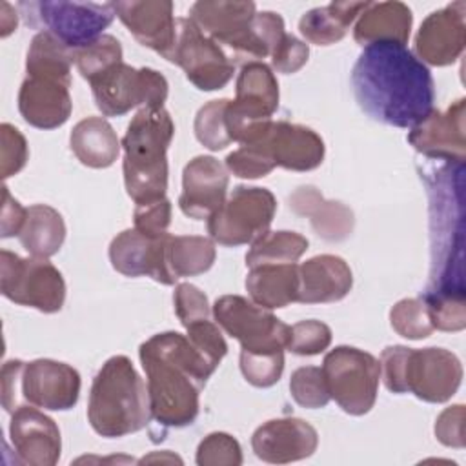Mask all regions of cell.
Here are the masks:
<instances>
[{"label":"cell","instance_id":"cell-1","mask_svg":"<svg viewBox=\"0 0 466 466\" xmlns=\"http://www.w3.org/2000/svg\"><path fill=\"white\" fill-rule=\"evenodd\" d=\"M359 107L377 122L415 127L435 109V84L430 69L402 44L364 46L351 69Z\"/></svg>","mask_w":466,"mask_h":466},{"label":"cell","instance_id":"cell-2","mask_svg":"<svg viewBox=\"0 0 466 466\" xmlns=\"http://www.w3.org/2000/svg\"><path fill=\"white\" fill-rule=\"evenodd\" d=\"M147 377L151 419L162 428H184L198 415V395L213 375V366L177 331L157 333L138 350Z\"/></svg>","mask_w":466,"mask_h":466},{"label":"cell","instance_id":"cell-3","mask_svg":"<svg viewBox=\"0 0 466 466\" xmlns=\"http://www.w3.org/2000/svg\"><path fill=\"white\" fill-rule=\"evenodd\" d=\"M87 420L98 435L107 439L140 431L149 424L147 386L126 355L107 359L95 375Z\"/></svg>","mask_w":466,"mask_h":466},{"label":"cell","instance_id":"cell-4","mask_svg":"<svg viewBox=\"0 0 466 466\" xmlns=\"http://www.w3.org/2000/svg\"><path fill=\"white\" fill-rule=\"evenodd\" d=\"M175 124L164 107H140L122 138L124 184L135 204L166 198L167 147Z\"/></svg>","mask_w":466,"mask_h":466},{"label":"cell","instance_id":"cell-5","mask_svg":"<svg viewBox=\"0 0 466 466\" xmlns=\"http://www.w3.org/2000/svg\"><path fill=\"white\" fill-rule=\"evenodd\" d=\"M279 107V82L264 62H248L237 76L235 98L226 107V127L233 142L258 138Z\"/></svg>","mask_w":466,"mask_h":466},{"label":"cell","instance_id":"cell-6","mask_svg":"<svg viewBox=\"0 0 466 466\" xmlns=\"http://www.w3.org/2000/svg\"><path fill=\"white\" fill-rule=\"evenodd\" d=\"M322 373L329 397L346 413L364 415L373 408L380 366L371 353L351 346H337L324 357Z\"/></svg>","mask_w":466,"mask_h":466},{"label":"cell","instance_id":"cell-7","mask_svg":"<svg viewBox=\"0 0 466 466\" xmlns=\"http://www.w3.org/2000/svg\"><path fill=\"white\" fill-rule=\"evenodd\" d=\"M0 289L5 299L44 313L60 311L66 300L64 277L47 258H22L7 249L0 253Z\"/></svg>","mask_w":466,"mask_h":466},{"label":"cell","instance_id":"cell-8","mask_svg":"<svg viewBox=\"0 0 466 466\" xmlns=\"http://www.w3.org/2000/svg\"><path fill=\"white\" fill-rule=\"evenodd\" d=\"M275 211L277 200L269 189L238 186L208 218V233L222 246L251 244L269 229Z\"/></svg>","mask_w":466,"mask_h":466},{"label":"cell","instance_id":"cell-9","mask_svg":"<svg viewBox=\"0 0 466 466\" xmlns=\"http://www.w3.org/2000/svg\"><path fill=\"white\" fill-rule=\"evenodd\" d=\"M91 84L96 107L104 116H122L135 107H164L167 80L151 67L113 66Z\"/></svg>","mask_w":466,"mask_h":466},{"label":"cell","instance_id":"cell-10","mask_svg":"<svg viewBox=\"0 0 466 466\" xmlns=\"http://www.w3.org/2000/svg\"><path fill=\"white\" fill-rule=\"evenodd\" d=\"M217 324L233 339L244 351L275 353L284 351L289 342V326L277 319L269 309L257 306L240 295H224L213 304Z\"/></svg>","mask_w":466,"mask_h":466},{"label":"cell","instance_id":"cell-11","mask_svg":"<svg viewBox=\"0 0 466 466\" xmlns=\"http://www.w3.org/2000/svg\"><path fill=\"white\" fill-rule=\"evenodd\" d=\"M166 60L180 66L186 78L200 91L222 89L235 73L233 62L220 46L189 18H177V40Z\"/></svg>","mask_w":466,"mask_h":466},{"label":"cell","instance_id":"cell-12","mask_svg":"<svg viewBox=\"0 0 466 466\" xmlns=\"http://www.w3.org/2000/svg\"><path fill=\"white\" fill-rule=\"evenodd\" d=\"M38 20L69 49H78L98 36L115 18L113 2H38L31 5Z\"/></svg>","mask_w":466,"mask_h":466},{"label":"cell","instance_id":"cell-13","mask_svg":"<svg viewBox=\"0 0 466 466\" xmlns=\"http://www.w3.org/2000/svg\"><path fill=\"white\" fill-rule=\"evenodd\" d=\"M462 382V364L444 348L408 350L404 370V393L426 402L450 400Z\"/></svg>","mask_w":466,"mask_h":466},{"label":"cell","instance_id":"cell-14","mask_svg":"<svg viewBox=\"0 0 466 466\" xmlns=\"http://www.w3.org/2000/svg\"><path fill=\"white\" fill-rule=\"evenodd\" d=\"M257 15L253 2L200 0L189 9V20L217 44H226L235 53L253 58L251 22Z\"/></svg>","mask_w":466,"mask_h":466},{"label":"cell","instance_id":"cell-15","mask_svg":"<svg viewBox=\"0 0 466 466\" xmlns=\"http://www.w3.org/2000/svg\"><path fill=\"white\" fill-rule=\"evenodd\" d=\"M20 395L36 408L53 411L71 410L80 395V375L66 362L36 359L24 366Z\"/></svg>","mask_w":466,"mask_h":466},{"label":"cell","instance_id":"cell-16","mask_svg":"<svg viewBox=\"0 0 466 466\" xmlns=\"http://www.w3.org/2000/svg\"><path fill=\"white\" fill-rule=\"evenodd\" d=\"M464 98H459L446 111L433 109L428 118L411 127L408 142L431 160L464 166Z\"/></svg>","mask_w":466,"mask_h":466},{"label":"cell","instance_id":"cell-17","mask_svg":"<svg viewBox=\"0 0 466 466\" xmlns=\"http://www.w3.org/2000/svg\"><path fill=\"white\" fill-rule=\"evenodd\" d=\"M171 235L149 238L140 231L126 229L109 244L111 266L126 277H151L153 280L171 286L173 279L167 266V244Z\"/></svg>","mask_w":466,"mask_h":466},{"label":"cell","instance_id":"cell-18","mask_svg":"<svg viewBox=\"0 0 466 466\" xmlns=\"http://www.w3.org/2000/svg\"><path fill=\"white\" fill-rule=\"evenodd\" d=\"M466 44V2L457 0L430 13L415 36V51L420 62L430 66H450Z\"/></svg>","mask_w":466,"mask_h":466},{"label":"cell","instance_id":"cell-19","mask_svg":"<svg viewBox=\"0 0 466 466\" xmlns=\"http://www.w3.org/2000/svg\"><path fill=\"white\" fill-rule=\"evenodd\" d=\"M269 160L284 169L311 171L324 160V142L313 129L291 122H269L266 131L253 140ZM249 144V142H248Z\"/></svg>","mask_w":466,"mask_h":466},{"label":"cell","instance_id":"cell-20","mask_svg":"<svg viewBox=\"0 0 466 466\" xmlns=\"http://www.w3.org/2000/svg\"><path fill=\"white\" fill-rule=\"evenodd\" d=\"M229 177L215 157L200 155L189 160L182 171V193L178 206L182 213L195 220L209 218L224 202Z\"/></svg>","mask_w":466,"mask_h":466},{"label":"cell","instance_id":"cell-21","mask_svg":"<svg viewBox=\"0 0 466 466\" xmlns=\"http://www.w3.org/2000/svg\"><path fill=\"white\" fill-rule=\"evenodd\" d=\"M317 430L295 417L273 419L258 426L251 437V448L255 455L271 464H286L302 461L317 450Z\"/></svg>","mask_w":466,"mask_h":466},{"label":"cell","instance_id":"cell-22","mask_svg":"<svg viewBox=\"0 0 466 466\" xmlns=\"http://www.w3.org/2000/svg\"><path fill=\"white\" fill-rule=\"evenodd\" d=\"M116 16L135 40L164 58L169 56L177 40V18L169 0H127L113 2Z\"/></svg>","mask_w":466,"mask_h":466},{"label":"cell","instance_id":"cell-23","mask_svg":"<svg viewBox=\"0 0 466 466\" xmlns=\"http://www.w3.org/2000/svg\"><path fill=\"white\" fill-rule=\"evenodd\" d=\"M9 435L20 462L29 466H53L60 459L62 439L56 422L31 406L13 411Z\"/></svg>","mask_w":466,"mask_h":466},{"label":"cell","instance_id":"cell-24","mask_svg":"<svg viewBox=\"0 0 466 466\" xmlns=\"http://www.w3.org/2000/svg\"><path fill=\"white\" fill-rule=\"evenodd\" d=\"M71 82L27 76L18 91V111L24 120L38 129H55L67 122L73 104L69 96Z\"/></svg>","mask_w":466,"mask_h":466},{"label":"cell","instance_id":"cell-25","mask_svg":"<svg viewBox=\"0 0 466 466\" xmlns=\"http://www.w3.org/2000/svg\"><path fill=\"white\" fill-rule=\"evenodd\" d=\"M353 286L348 262L337 255H317L299 264L297 302L328 304L344 299Z\"/></svg>","mask_w":466,"mask_h":466},{"label":"cell","instance_id":"cell-26","mask_svg":"<svg viewBox=\"0 0 466 466\" xmlns=\"http://www.w3.org/2000/svg\"><path fill=\"white\" fill-rule=\"evenodd\" d=\"M411 22V11L402 2H370L355 24L353 38L362 47L375 42L406 46Z\"/></svg>","mask_w":466,"mask_h":466},{"label":"cell","instance_id":"cell-27","mask_svg":"<svg viewBox=\"0 0 466 466\" xmlns=\"http://www.w3.org/2000/svg\"><path fill=\"white\" fill-rule=\"evenodd\" d=\"M289 208L308 217L311 228L326 240H342L353 229V213L340 202L326 200L313 186H302L289 197Z\"/></svg>","mask_w":466,"mask_h":466},{"label":"cell","instance_id":"cell-28","mask_svg":"<svg viewBox=\"0 0 466 466\" xmlns=\"http://www.w3.org/2000/svg\"><path fill=\"white\" fill-rule=\"evenodd\" d=\"M246 289L251 300L264 309H279L297 302L299 264H264L249 268Z\"/></svg>","mask_w":466,"mask_h":466},{"label":"cell","instance_id":"cell-29","mask_svg":"<svg viewBox=\"0 0 466 466\" xmlns=\"http://www.w3.org/2000/svg\"><path fill=\"white\" fill-rule=\"evenodd\" d=\"M69 146L84 166L102 169L116 160L122 144L106 118L87 116L73 127Z\"/></svg>","mask_w":466,"mask_h":466},{"label":"cell","instance_id":"cell-30","mask_svg":"<svg viewBox=\"0 0 466 466\" xmlns=\"http://www.w3.org/2000/svg\"><path fill=\"white\" fill-rule=\"evenodd\" d=\"M370 2H333L302 15L300 35L317 46H329L342 40L348 27L364 13Z\"/></svg>","mask_w":466,"mask_h":466},{"label":"cell","instance_id":"cell-31","mask_svg":"<svg viewBox=\"0 0 466 466\" xmlns=\"http://www.w3.org/2000/svg\"><path fill=\"white\" fill-rule=\"evenodd\" d=\"M18 238L31 257L49 258L60 251L66 240L64 218L55 208L47 204H35L27 208L25 222Z\"/></svg>","mask_w":466,"mask_h":466},{"label":"cell","instance_id":"cell-32","mask_svg":"<svg viewBox=\"0 0 466 466\" xmlns=\"http://www.w3.org/2000/svg\"><path fill=\"white\" fill-rule=\"evenodd\" d=\"M71 64L73 49H69L55 35L49 31H40L33 36L25 58L27 76H47L71 82Z\"/></svg>","mask_w":466,"mask_h":466},{"label":"cell","instance_id":"cell-33","mask_svg":"<svg viewBox=\"0 0 466 466\" xmlns=\"http://www.w3.org/2000/svg\"><path fill=\"white\" fill-rule=\"evenodd\" d=\"M217 257L215 242L208 237L180 235L169 238L167 266L175 280L180 277H195L208 271Z\"/></svg>","mask_w":466,"mask_h":466},{"label":"cell","instance_id":"cell-34","mask_svg":"<svg viewBox=\"0 0 466 466\" xmlns=\"http://www.w3.org/2000/svg\"><path fill=\"white\" fill-rule=\"evenodd\" d=\"M308 249V238L295 231H266L251 242L246 253V266L264 264H295Z\"/></svg>","mask_w":466,"mask_h":466},{"label":"cell","instance_id":"cell-35","mask_svg":"<svg viewBox=\"0 0 466 466\" xmlns=\"http://www.w3.org/2000/svg\"><path fill=\"white\" fill-rule=\"evenodd\" d=\"M73 62L78 73L93 82L96 76L122 62V46L111 35H102L91 44L73 49Z\"/></svg>","mask_w":466,"mask_h":466},{"label":"cell","instance_id":"cell-36","mask_svg":"<svg viewBox=\"0 0 466 466\" xmlns=\"http://www.w3.org/2000/svg\"><path fill=\"white\" fill-rule=\"evenodd\" d=\"M228 102H229L228 98L211 100L204 104L195 116V124H193L195 137L204 147L211 151H220L233 142L226 127Z\"/></svg>","mask_w":466,"mask_h":466},{"label":"cell","instance_id":"cell-37","mask_svg":"<svg viewBox=\"0 0 466 466\" xmlns=\"http://www.w3.org/2000/svg\"><path fill=\"white\" fill-rule=\"evenodd\" d=\"M391 328L404 339L419 340L433 333L428 306L422 299H402L390 311Z\"/></svg>","mask_w":466,"mask_h":466},{"label":"cell","instance_id":"cell-38","mask_svg":"<svg viewBox=\"0 0 466 466\" xmlns=\"http://www.w3.org/2000/svg\"><path fill=\"white\" fill-rule=\"evenodd\" d=\"M289 391L293 400L308 410L324 408L331 399L322 368L317 366H302L295 370L289 379Z\"/></svg>","mask_w":466,"mask_h":466},{"label":"cell","instance_id":"cell-39","mask_svg":"<svg viewBox=\"0 0 466 466\" xmlns=\"http://www.w3.org/2000/svg\"><path fill=\"white\" fill-rule=\"evenodd\" d=\"M435 329L461 331L466 326V300L459 293H424L420 297Z\"/></svg>","mask_w":466,"mask_h":466},{"label":"cell","instance_id":"cell-40","mask_svg":"<svg viewBox=\"0 0 466 466\" xmlns=\"http://www.w3.org/2000/svg\"><path fill=\"white\" fill-rule=\"evenodd\" d=\"M240 371L257 388H269L279 382L284 371V351L253 353L240 350Z\"/></svg>","mask_w":466,"mask_h":466},{"label":"cell","instance_id":"cell-41","mask_svg":"<svg viewBox=\"0 0 466 466\" xmlns=\"http://www.w3.org/2000/svg\"><path fill=\"white\" fill-rule=\"evenodd\" d=\"M198 466H238L242 464V450L235 437L215 431L204 437L197 448Z\"/></svg>","mask_w":466,"mask_h":466},{"label":"cell","instance_id":"cell-42","mask_svg":"<svg viewBox=\"0 0 466 466\" xmlns=\"http://www.w3.org/2000/svg\"><path fill=\"white\" fill-rule=\"evenodd\" d=\"M331 344V329L320 320H300L289 326L288 348L297 355H319Z\"/></svg>","mask_w":466,"mask_h":466},{"label":"cell","instance_id":"cell-43","mask_svg":"<svg viewBox=\"0 0 466 466\" xmlns=\"http://www.w3.org/2000/svg\"><path fill=\"white\" fill-rule=\"evenodd\" d=\"M226 167L240 178H258L266 177L275 169V164L269 160L266 151L255 144H240L238 149L226 157Z\"/></svg>","mask_w":466,"mask_h":466},{"label":"cell","instance_id":"cell-44","mask_svg":"<svg viewBox=\"0 0 466 466\" xmlns=\"http://www.w3.org/2000/svg\"><path fill=\"white\" fill-rule=\"evenodd\" d=\"M284 20L280 15L273 11H262L253 16L251 22V36H253V58H266L271 56L282 36Z\"/></svg>","mask_w":466,"mask_h":466},{"label":"cell","instance_id":"cell-45","mask_svg":"<svg viewBox=\"0 0 466 466\" xmlns=\"http://www.w3.org/2000/svg\"><path fill=\"white\" fill-rule=\"evenodd\" d=\"M187 331V339L191 340V344L213 364L218 368L220 360L226 357L228 353V344L218 329V326L215 322H211L209 319L193 322L186 328Z\"/></svg>","mask_w":466,"mask_h":466},{"label":"cell","instance_id":"cell-46","mask_svg":"<svg viewBox=\"0 0 466 466\" xmlns=\"http://www.w3.org/2000/svg\"><path fill=\"white\" fill-rule=\"evenodd\" d=\"M133 222L135 229L149 238L166 235L171 222V202L167 198H160L147 204H137Z\"/></svg>","mask_w":466,"mask_h":466},{"label":"cell","instance_id":"cell-47","mask_svg":"<svg viewBox=\"0 0 466 466\" xmlns=\"http://www.w3.org/2000/svg\"><path fill=\"white\" fill-rule=\"evenodd\" d=\"M175 311L184 328H187L193 322L209 319V302L204 291H200L197 286L189 282H182L175 288L173 293Z\"/></svg>","mask_w":466,"mask_h":466},{"label":"cell","instance_id":"cell-48","mask_svg":"<svg viewBox=\"0 0 466 466\" xmlns=\"http://www.w3.org/2000/svg\"><path fill=\"white\" fill-rule=\"evenodd\" d=\"M0 153H2V178H7L15 173H18L27 160V144L24 135L13 127L11 124H2L0 126Z\"/></svg>","mask_w":466,"mask_h":466},{"label":"cell","instance_id":"cell-49","mask_svg":"<svg viewBox=\"0 0 466 466\" xmlns=\"http://www.w3.org/2000/svg\"><path fill=\"white\" fill-rule=\"evenodd\" d=\"M308 56H309L308 44L286 33L279 42V46L275 47V51L271 53V66L279 73L291 75V73H297L308 62Z\"/></svg>","mask_w":466,"mask_h":466},{"label":"cell","instance_id":"cell-50","mask_svg":"<svg viewBox=\"0 0 466 466\" xmlns=\"http://www.w3.org/2000/svg\"><path fill=\"white\" fill-rule=\"evenodd\" d=\"M435 437L450 448H464V406L455 404L441 411L435 420Z\"/></svg>","mask_w":466,"mask_h":466},{"label":"cell","instance_id":"cell-51","mask_svg":"<svg viewBox=\"0 0 466 466\" xmlns=\"http://www.w3.org/2000/svg\"><path fill=\"white\" fill-rule=\"evenodd\" d=\"M25 362L13 359L7 360L2 368V406L5 411L13 413L16 408H20V380Z\"/></svg>","mask_w":466,"mask_h":466},{"label":"cell","instance_id":"cell-52","mask_svg":"<svg viewBox=\"0 0 466 466\" xmlns=\"http://www.w3.org/2000/svg\"><path fill=\"white\" fill-rule=\"evenodd\" d=\"M2 197H4V204H2V237H13V235H20L24 222H25V215L27 209L20 206L18 200H15L9 195V189L4 186L2 187Z\"/></svg>","mask_w":466,"mask_h":466},{"label":"cell","instance_id":"cell-53","mask_svg":"<svg viewBox=\"0 0 466 466\" xmlns=\"http://www.w3.org/2000/svg\"><path fill=\"white\" fill-rule=\"evenodd\" d=\"M16 11L9 5V4H2V36H7L9 33H13L16 29Z\"/></svg>","mask_w":466,"mask_h":466}]
</instances>
